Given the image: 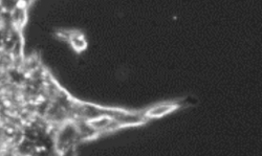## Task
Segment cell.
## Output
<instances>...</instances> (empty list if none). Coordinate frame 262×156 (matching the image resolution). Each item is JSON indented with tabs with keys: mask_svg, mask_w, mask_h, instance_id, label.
I'll list each match as a JSON object with an SVG mask.
<instances>
[{
	"mask_svg": "<svg viewBox=\"0 0 262 156\" xmlns=\"http://www.w3.org/2000/svg\"><path fill=\"white\" fill-rule=\"evenodd\" d=\"M56 35L58 36L59 39H61V40L69 42L73 47V49L78 54L83 53L88 46L85 35L80 31L63 30V31H59Z\"/></svg>",
	"mask_w": 262,
	"mask_h": 156,
	"instance_id": "cell-1",
	"label": "cell"
},
{
	"mask_svg": "<svg viewBox=\"0 0 262 156\" xmlns=\"http://www.w3.org/2000/svg\"><path fill=\"white\" fill-rule=\"evenodd\" d=\"M179 108V104L176 102H166V103H159L155 105L143 110V115L150 121L153 119H161L163 116H166L170 113L174 112Z\"/></svg>",
	"mask_w": 262,
	"mask_h": 156,
	"instance_id": "cell-2",
	"label": "cell"
}]
</instances>
